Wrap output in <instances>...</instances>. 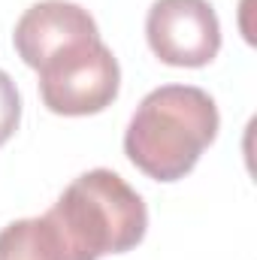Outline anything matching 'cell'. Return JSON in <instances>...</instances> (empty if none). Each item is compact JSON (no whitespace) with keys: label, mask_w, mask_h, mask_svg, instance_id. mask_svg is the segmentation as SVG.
Instances as JSON below:
<instances>
[{"label":"cell","mask_w":257,"mask_h":260,"mask_svg":"<svg viewBox=\"0 0 257 260\" xmlns=\"http://www.w3.org/2000/svg\"><path fill=\"white\" fill-rule=\"evenodd\" d=\"M218 106L194 85H160L142 97L127 130L124 154L154 182H179L218 136Z\"/></svg>","instance_id":"6da1fadb"},{"label":"cell","mask_w":257,"mask_h":260,"mask_svg":"<svg viewBox=\"0 0 257 260\" xmlns=\"http://www.w3.org/2000/svg\"><path fill=\"white\" fill-rule=\"evenodd\" d=\"M64 260H100L136 248L148 230L142 197L112 170H88L73 179L46 212Z\"/></svg>","instance_id":"7a4b0ae2"},{"label":"cell","mask_w":257,"mask_h":260,"mask_svg":"<svg viewBox=\"0 0 257 260\" xmlns=\"http://www.w3.org/2000/svg\"><path fill=\"white\" fill-rule=\"evenodd\" d=\"M40 73V97L55 115H97L118 97L121 70L112 49L97 37L49 58Z\"/></svg>","instance_id":"3957f363"},{"label":"cell","mask_w":257,"mask_h":260,"mask_svg":"<svg viewBox=\"0 0 257 260\" xmlns=\"http://www.w3.org/2000/svg\"><path fill=\"white\" fill-rule=\"evenodd\" d=\"M145 37L154 58L170 67H206L221 49V24L209 0H154Z\"/></svg>","instance_id":"277c9868"},{"label":"cell","mask_w":257,"mask_h":260,"mask_svg":"<svg viewBox=\"0 0 257 260\" xmlns=\"http://www.w3.org/2000/svg\"><path fill=\"white\" fill-rule=\"evenodd\" d=\"M97 21L88 9L70 0H40L15 24L12 46L18 58L30 70H40L49 58L64 52L70 46H79L85 40H97Z\"/></svg>","instance_id":"5b68a950"},{"label":"cell","mask_w":257,"mask_h":260,"mask_svg":"<svg viewBox=\"0 0 257 260\" xmlns=\"http://www.w3.org/2000/svg\"><path fill=\"white\" fill-rule=\"evenodd\" d=\"M0 260H64L46 215L6 224L0 230Z\"/></svg>","instance_id":"8992f818"},{"label":"cell","mask_w":257,"mask_h":260,"mask_svg":"<svg viewBox=\"0 0 257 260\" xmlns=\"http://www.w3.org/2000/svg\"><path fill=\"white\" fill-rule=\"evenodd\" d=\"M21 121V97L15 82L9 79V73L0 70V145L12 139V133L18 130Z\"/></svg>","instance_id":"52a82bcc"}]
</instances>
